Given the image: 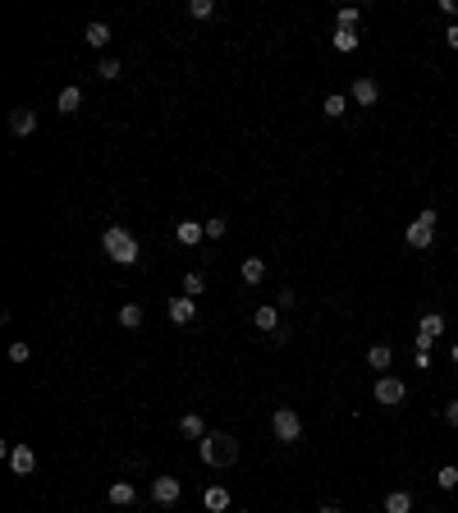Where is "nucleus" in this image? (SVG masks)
Masks as SVG:
<instances>
[{
  "label": "nucleus",
  "mask_w": 458,
  "mask_h": 513,
  "mask_svg": "<svg viewBox=\"0 0 458 513\" xmlns=\"http://www.w3.org/2000/svg\"><path fill=\"white\" fill-rule=\"evenodd\" d=\"M101 253L110 257L115 266H138L142 248H138V238H133V229H129V225H105V234H101Z\"/></svg>",
  "instance_id": "obj_1"
},
{
  "label": "nucleus",
  "mask_w": 458,
  "mask_h": 513,
  "mask_svg": "<svg viewBox=\"0 0 458 513\" xmlns=\"http://www.w3.org/2000/svg\"><path fill=\"white\" fill-rule=\"evenodd\" d=\"M197 454L207 468H234L239 463V440H234L229 431H207L197 440Z\"/></svg>",
  "instance_id": "obj_2"
},
{
  "label": "nucleus",
  "mask_w": 458,
  "mask_h": 513,
  "mask_svg": "<svg viewBox=\"0 0 458 513\" xmlns=\"http://www.w3.org/2000/svg\"><path fill=\"white\" fill-rule=\"evenodd\" d=\"M408 248H417V253H426L435 238V211H417V220H408Z\"/></svg>",
  "instance_id": "obj_3"
},
{
  "label": "nucleus",
  "mask_w": 458,
  "mask_h": 513,
  "mask_svg": "<svg viewBox=\"0 0 458 513\" xmlns=\"http://www.w3.org/2000/svg\"><path fill=\"white\" fill-rule=\"evenodd\" d=\"M270 431H275V440L298 444V440H303V417H298L294 408H275V417H270Z\"/></svg>",
  "instance_id": "obj_4"
},
{
  "label": "nucleus",
  "mask_w": 458,
  "mask_h": 513,
  "mask_svg": "<svg viewBox=\"0 0 458 513\" xmlns=\"http://www.w3.org/2000/svg\"><path fill=\"white\" fill-rule=\"evenodd\" d=\"M445 335V316L440 312H426L422 321H417V348H422V353H431V344L440 340Z\"/></svg>",
  "instance_id": "obj_5"
},
{
  "label": "nucleus",
  "mask_w": 458,
  "mask_h": 513,
  "mask_svg": "<svg viewBox=\"0 0 458 513\" xmlns=\"http://www.w3.org/2000/svg\"><path fill=\"white\" fill-rule=\"evenodd\" d=\"M403 399H408V385L399 381V376H381V381H376V403H385V408H399Z\"/></svg>",
  "instance_id": "obj_6"
},
{
  "label": "nucleus",
  "mask_w": 458,
  "mask_h": 513,
  "mask_svg": "<svg viewBox=\"0 0 458 513\" xmlns=\"http://www.w3.org/2000/svg\"><path fill=\"white\" fill-rule=\"evenodd\" d=\"M9 472H14V477H33L37 472V454L28 449V444H9Z\"/></svg>",
  "instance_id": "obj_7"
},
{
  "label": "nucleus",
  "mask_w": 458,
  "mask_h": 513,
  "mask_svg": "<svg viewBox=\"0 0 458 513\" xmlns=\"http://www.w3.org/2000/svg\"><path fill=\"white\" fill-rule=\"evenodd\" d=\"M202 238H207V220H179L174 225V243L179 248H197Z\"/></svg>",
  "instance_id": "obj_8"
},
{
  "label": "nucleus",
  "mask_w": 458,
  "mask_h": 513,
  "mask_svg": "<svg viewBox=\"0 0 458 513\" xmlns=\"http://www.w3.org/2000/svg\"><path fill=\"white\" fill-rule=\"evenodd\" d=\"M9 133H14V138H33V133H37V110H33V105L9 110Z\"/></svg>",
  "instance_id": "obj_9"
},
{
  "label": "nucleus",
  "mask_w": 458,
  "mask_h": 513,
  "mask_svg": "<svg viewBox=\"0 0 458 513\" xmlns=\"http://www.w3.org/2000/svg\"><path fill=\"white\" fill-rule=\"evenodd\" d=\"M179 495H183L179 477H156V481H151V500H156V505H161V509H170V505H174V500H179Z\"/></svg>",
  "instance_id": "obj_10"
},
{
  "label": "nucleus",
  "mask_w": 458,
  "mask_h": 513,
  "mask_svg": "<svg viewBox=\"0 0 458 513\" xmlns=\"http://www.w3.org/2000/svg\"><path fill=\"white\" fill-rule=\"evenodd\" d=\"M170 321L174 325H193V321H197V298H188V294L170 298Z\"/></svg>",
  "instance_id": "obj_11"
},
{
  "label": "nucleus",
  "mask_w": 458,
  "mask_h": 513,
  "mask_svg": "<svg viewBox=\"0 0 458 513\" xmlns=\"http://www.w3.org/2000/svg\"><path fill=\"white\" fill-rule=\"evenodd\" d=\"M348 101L376 105V101H381V83H376V79H353V87H348Z\"/></svg>",
  "instance_id": "obj_12"
},
{
  "label": "nucleus",
  "mask_w": 458,
  "mask_h": 513,
  "mask_svg": "<svg viewBox=\"0 0 458 513\" xmlns=\"http://www.w3.org/2000/svg\"><path fill=\"white\" fill-rule=\"evenodd\" d=\"M239 279L248 289H257L261 279H266V257H243V266H239Z\"/></svg>",
  "instance_id": "obj_13"
},
{
  "label": "nucleus",
  "mask_w": 458,
  "mask_h": 513,
  "mask_svg": "<svg viewBox=\"0 0 458 513\" xmlns=\"http://www.w3.org/2000/svg\"><path fill=\"white\" fill-rule=\"evenodd\" d=\"M367 367L381 371V376H389V367H394V348H389V344H372V348H367Z\"/></svg>",
  "instance_id": "obj_14"
},
{
  "label": "nucleus",
  "mask_w": 458,
  "mask_h": 513,
  "mask_svg": "<svg viewBox=\"0 0 458 513\" xmlns=\"http://www.w3.org/2000/svg\"><path fill=\"white\" fill-rule=\"evenodd\" d=\"M83 42H87V46H96V51H101V46H110V23L92 18V23L83 28Z\"/></svg>",
  "instance_id": "obj_15"
},
{
  "label": "nucleus",
  "mask_w": 458,
  "mask_h": 513,
  "mask_svg": "<svg viewBox=\"0 0 458 513\" xmlns=\"http://www.w3.org/2000/svg\"><path fill=\"white\" fill-rule=\"evenodd\" d=\"M78 105H83V87H60V96H55V110H60V115H74L78 110Z\"/></svg>",
  "instance_id": "obj_16"
},
{
  "label": "nucleus",
  "mask_w": 458,
  "mask_h": 513,
  "mask_svg": "<svg viewBox=\"0 0 458 513\" xmlns=\"http://www.w3.org/2000/svg\"><path fill=\"white\" fill-rule=\"evenodd\" d=\"M202 505H207V513H225L229 509V490L225 486H207L202 490Z\"/></svg>",
  "instance_id": "obj_17"
},
{
  "label": "nucleus",
  "mask_w": 458,
  "mask_h": 513,
  "mask_svg": "<svg viewBox=\"0 0 458 513\" xmlns=\"http://www.w3.org/2000/svg\"><path fill=\"white\" fill-rule=\"evenodd\" d=\"M252 325L275 335V330H280V307H275V303H270V307H257V312H252Z\"/></svg>",
  "instance_id": "obj_18"
},
{
  "label": "nucleus",
  "mask_w": 458,
  "mask_h": 513,
  "mask_svg": "<svg viewBox=\"0 0 458 513\" xmlns=\"http://www.w3.org/2000/svg\"><path fill=\"white\" fill-rule=\"evenodd\" d=\"M321 115H326V120H339V115H348V96H344V92H330L326 101H321Z\"/></svg>",
  "instance_id": "obj_19"
},
{
  "label": "nucleus",
  "mask_w": 458,
  "mask_h": 513,
  "mask_svg": "<svg viewBox=\"0 0 458 513\" xmlns=\"http://www.w3.org/2000/svg\"><path fill=\"white\" fill-rule=\"evenodd\" d=\"M179 435H188V440H202V435H207V422H202L197 413H183V417H179Z\"/></svg>",
  "instance_id": "obj_20"
},
{
  "label": "nucleus",
  "mask_w": 458,
  "mask_h": 513,
  "mask_svg": "<svg viewBox=\"0 0 458 513\" xmlns=\"http://www.w3.org/2000/svg\"><path fill=\"white\" fill-rule=\"evenodd\" d=\"M133 500H138V490H133L129 481H115V486H110V505H115V509H129Z\"/></svg>",
  "instance_id": "obj_21"
},
{
  "label": "nucleus",
  "mask_w": 458,
  "mask_h": 513,
  "mask_svg": "<svg viewBox=\"0 0 458 513\" xmlns=\"http://www.w3.org/2000/svg\"><path fill=\"white\" fill-rule=\"evenodd\" d=\"M385 513H413V495H408V490H389L385 495Z\"/></svg>",
  "instance_id": "obj_22"
},
{
  "label": "nucleus",
  "mask_w": 458,
  "mask_h": 513,
  "mask_svg": "<svg viewBox=\"0 0 458 513\" xmlns=\"http://www.w3.org/2000/svg\"><path fill=\"white\" fill-rule=\"evenodd\" d=\"M120 325H124V330H138V325H142V307L138 303H124L120 307Z\"/></svg>",
  "instance_id": "obj_23"
},
{
  "label": "nucleus",
  "mask_w": 458,
  "mask_h": 513,
  "mask_svg": "<svg viewBox=\"0 0 458 513\" xmlns=\"http://www.w3.org/2000/svg\"><path fill=\"white\" fill-rule=\"evenodd\" d=\"M435 486L440 490H458V463H445V468L435 472Z\"/></svg>",
  "instance_id": "obj_24"
},
{
  "label": "nucleus",
  "mask_w": 458,
  "mask_h": 513,
  "mask_svg": "<svg viewBox=\"0 0 458 513\" xmlns=\"http://www.w3.org/2000/svg\"><path fill=\"white\" fill-rule=\"evenodd\" d=\"M120 60H110V55H105V60H96V79H101V83H115V79H120Z\"/></svg>",
  "instance_id": "obj_25"
},
{
  "label": "nucleus",
  "mask_w": 458,
  "mask_h": 513,
  "mask_svg": "<svg viewBox=\"0 0 458 513\" xmlns=\"http://www.w3.org/2000/svg\"><path fill=\"white\" fill-rule=\"evenodd\" d=\"M357 23H362V14H357L353 5H344V9H339V33H357Z\"/></svg>",
  "instance_id": "obj_26"
},
{
  "label": "nucleus",
  "mask_w": 458,
  "mask_h": 513,
  "mask_svg": "<svg viewBox=\"0 0 458 513\" xmlns=\"http://www.w3.org/2000/svg\"><path fill=\"white\" fill-rule=\"evenodd\" d=\"M183 294L188 298H197V294H207V279L197 275V270H188V275H183Z\"/></svg>",
  "instance_id": "obj_27"
},
{
  "label": "nucleus",
  "mask_w": 458,
  "mask_h": 513,
  "mask_svg": "<svg viewBox=\"0 0 458 513\" xmlns=\"http://www.w3.org/2000/svg\"><path fill=\"white\" fill-rule=\"evenodd\" d=\"M335 51L339 55H353L357 51V33H335Z\"/></svg>",
  "instance_id": "obj_28"
},
{
  "label": "nucleus",
  "mask_w": 458,
  "mask_h": 513,
  "mask_svg": "<svg viewBox=\"0 0 458 513\" xmlns=\"http://www.w3.org/2000/svg\"><path fill=\"white\" fill-rule=\"evenodd\" d=\"M188 14H193V18H211V14H216V0H193Z\"/></svg>",
  "instance_id": "obj_29"
},
{
  "label": "nucleus",
  "mask_w": 458,
  "mask_h": 513,
  "mask_svg": "<svg viewBox=\"0 0 458 513\" xmlns=\"http://www.w3.org/2000/svg\"><path fill=\"white\" fill-rule=\"evenodd\" d=\"M225 229H229V220H207V238H225Z\"/></svg>",
  "instance_id": "obj_30"
},
{
  "label": "nucleus",
  "mask_w": 458,
  "mask_h": 513,
  "mask_svg": "<svg viewBox=\"0 0 458 513\" xmlns=\"http://www.w3.org/2000/svg\"><path fill=\"white\" fill-rule=\"evenodd\" d=\"M28 353H33V348H28L23 340H18V344H9V362H28Z\"/></svg>",
  "instance_id": "obj_31"
},
{
  "label": "nucleus",
  "mask_w": 458,
  "mask_h": 513,
  "mask_svg": "<svg viewBox=\"0 0 458 513\" xmlns=\"http://www.w3.org/2000/svg\"><path fill=\"white\" fill-rule=\"evenodd\" d=\"M275 307H280V312H289V307H294V294H289V289H280V294H275Z\"/></svg>",
  "instance_id": "obj_32"
},
{
  "label": "nucleus",
  "mask_w": 458,
  "mask_h": 513,
  "mask_svg": "<svg viewBox=\"0 0 458 513\" xmlns=\"http://www.w3.org/2000/svg\"><path fill=\"white\" fill-rule=\"evenodd\" d=\"M445 422H450V427H458V399L445 403Z\"/></svg>",
  "instance_id": "obj_33"
},
{
  "label": "nucleus",
  "mask_w": 458,
  "mask_h": 513,
  "mask_svg": "<svg viewBox=\"0 0 458 513\" xmlns=\"http://www.w3.org/2000/svg\"><path fill=\"white\" fill-rule=\"evenodd\" d=\"M440 9H445L450 18H458V0H440Z\"/></svg>",
  "instance_id": "obj_34"
},
{
  "label": "nucleus",
  "mask_w": 458,
  "mask_h": 513,
  "mask_svg": "<svg viewBox=\"0 0 458 513\" xmlns=\"http://www.w3.org/2000/svg\"><path fill=\"white\" fill-rule=\"evenodd\" d=\"M445 42H450V46H454V51H458V23L450 28V33H445Z\"/></svg>",
  "instance_id": "obj_35"
},
{
  "label": "nucleus",
  "mask_w": 458,
  "mask_h": 513,
  "mask_svg": "<svg viewBox=\"0 0 458 513\" xmlns=\"http://www.w3.org/2000/svg\"><path fill=\"white\" fill-rule=\"evenodd\" d=\"M316 513H344V509H335V505H321Z\"/></svg>",
  "instance_id": "obj_36"
},
{
  "label": "nucleus",
  "mask_w": 458,
  "mask_h": 513,
  "mask_svg": "<svg viewBox=\"0 0 458 513\" xmlns=\"http://www.w3.org/2000/svg\"><path fill=\"white\" fill-rule=\"evenodd\" d=\"M450 357H454V367H458V344H454V353H450Z\"/></svg>",
  "instance_id": "obj_37"
},
{
  "label": "nucleus",
  "mask_w": 458,
  "mask_h": 513,
  "mask_svg": "<svg viewBox=\"0 0 458 513\" xmlns=\"http://www.w3.org/2000/svg\"><path fill=\"white\" fill-rule=\"evenodd\" d=\"M243 513H248V509H243Z\"/></svg>",
  "instance_id": "obj_38"
}]
</instances>
